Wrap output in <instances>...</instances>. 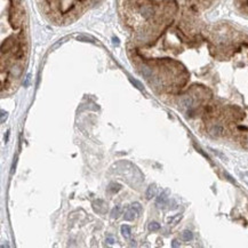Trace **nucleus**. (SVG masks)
I'll return each mask as SVG.
<instances>
[{
    "mask_svg": "<svg viewBox=\"0 0 248 248\" xmlns=\"http://www.w3.org/2000/svg\"><path fill=\"white\" fill-rule=\"evenodd\" d=\"M182 239H183L184 241H190V240H192V239H193L192 232L189 231V230H185V231L182 233Z\"/></svg>",
    "mask_w": 248,
    "mask_h": 248,
    "instance_id": "6",
    "label": "nucleus"
},
{
    "mask_svg": "<svg viewBox=\"0 0 248 248\" xmlns=\"http://www.w3.org/2000/svg\"><path fill=\"white\" fill-rule=\"evenodd\" d=\"M208 133L214 137H218L225 134V128L221 124H213L208 127Z\"/></svg>",
    "mask_w": 248,
    "mask_h": 248,
    "instance_id": "1",
    "label": "nucleus"
},
{
    "mask_svg": "<svg viewBox=\"0 0 248 248\" xmlns=\"http://www.w3.org/2000/svg\"><path fill=\"white\" fill-rule=\"evenodd\" d=\"M159 229H160V224L157 223V222H151L149 224V230L150 231H158Z\"/></svg>",
    "mask_w": 248,
    "mask_h": 248,
    "instance_id": "10",
    "label": "nucleus"
},
{
    "mask_svg": "<svg viewBox=\"0 0 248 248\" xmlns=\"http://www.w3.org/2000/svg\"><path fill=\"white\" fill-rule=\"evenodd\" d=\"M131 82H132V84H133V85H135L136 86V88H138V89H143V87H142V85H141V84H139V82H138V81H137V80H133V79H131Z\"/></svg>",
    "mask_w": 248,
    "mask_h": 248,
    "instance_id": "12",
    "label": "nucleus"
},
{
    "mask_svg": "<svg viewBox=\"0 0 248 248\" xmlns=\"http://www.w3.org/2000/svg\"><path fill=\"white\" fill-rule=\"evenodd\" d=\"M141 73H142L145 78H148V79H150V78L152 77V71L149 68H146V67H143V68L141 69Z\"/></svg>",
    "mask_w": 248,
    "mask_h": 248,
    "instance_id": "8",
    "label": "nucleus"
},
{
    "mask_svg": "<svg viewBox=\"0 0 248 248\" xmlns=\"http://www.w3.org/2000/svg\"><path fill=\"white\" fill-rule=\"evenodd\" d=\"M132 208H134L136 212L138 213V214H141V212H142V207H141V205L138 203H134L132 205Z\"/></svg>",
    "mask_w": 248,
    "mask_h": 248,
    "instance_id": "11",
    "label": "nucleus"
},
{
    "mask_svg": "<svg viewBox=\"0 0 248 248\" xmlns=\"http://www.w3.org/2000/svg\"><path fill=\"white\" fill-rule=\"evenodd\" d=\"M121 233L125 238H129L132 234V229L128 225H122L121 226Z\"/></svg>",
    "mask_w": 248,
    "mask_h": 248,
    "instance_id": "5",
    "label": "nucleus"
},
{
    "mask_svg": "<svg viewBox=\"0 0 248 248\" xmlns=\"http://www.w3.org/2000/svg\"><path fill=\"white\" fill-rule=\"evenodd\" d=\"M168 203V197L166 194V192H162L161 194H159L157 198V205H159L160 207H164Z\"/></svg>",
    "mask_w": 248,
    "mask_h": 248,
    "instance_id": "4",
    "label": "nucleus"
},
{
    "mask_svg": "<svg viewBox=\"0 0 248 248\" xmlns=\"http://www.w3.org/2000/svg\"><path fill=\"white\" fill-rule=\"evenodd\" d=\"M156 194V186L155 185H150L146 190V198L148 199H151L152 197H155Z\"/></svg>",
    "mask_w": 248,
    "mask_h": 248,
    "instance_id": "7",
    "label": "nucleus"
},
{
    "mask_svg": "<svg viewBox=\"0 0 248 248\" xmlns=\"http://www.w3.org/2000/svg\"><path fill=\"white\" fill-rule=\"evenodd\" d=\"M172 246H173V247H180V243H179V240H174V241H173V244H172Z\"/></svg>",
    "mask_w": 248,
    "mask_h": 248,
    "instance_id": "14",
    "label": "nucleus"
},
{
    "mask_svg": "<svg viewBox=\"0 0 248 248\" xmlns=\"http://www.w3.org/2000/svg\"><path fill=\"white\" fill-rule=\"evenodd\" d=\"M137 214H138V213L136 212L134 208H129V209H127V210H126V213H125L124 217H125V220H126V221H133V220L136 217V215H137Z\"/></svg>",
    "mask_w": 248,
    "mask_h": 248,
    "instance_id": "3",
    "label": "nucleus"
},
{
    "mask_svg": "<svg viewBox=\"0 0 248 248\" xmlns=\"http://www.w3.org/2000/svg\"><path fill=\"white\" fill-rule=\"evenodd\" d=\"M119 215H120V207H119V206H115L112 210H111V217H112V218H117Z\"/></svg>",
    "mask_w": 248,
    "mask_h": 248,
    "instance_id": "9",
    "label": "nucleus"
},
{
    "mask_svg": "<svg viewBox=\"0 0 248 248\" xmlns=\"http://www.w3.org/2000/svg\"><path fill=\"white\" fill-rule=\"evenodd\" d=\"M245 146H246V148H247V149H248V142H246V144H245Z\"/></svg>",
    "mask_w": 248,
    "mask_h": 248,
    "instance_id": "15",
    "label": "nucleus"
},
{
    "mask_svg": "<svg viewBox=\"0 0 248 248\" xmlns=\"http://www.w3.org/2000/svg\"><path fill=\"white\" fill-rule=\"evenodd\" d=\"M180 104H181V106L184 108V109H190V108H192V105H193V98H192L191 96H189V95L183 96L180 100Z\"/></svg>",
    "mask_w": 248,
    "mask_h": 248,
    "instance_id": "2",
    "label": "nucleus"
},
{
    "mask_svg": "<svg viewBox=\"0 0 248 248\" xmlns=\"http://www.w3.org/2000/svg\"><path fill=\"white\" fill-rule=\"evenodd\" d=\"M106 243L110 244V245H112V244L115 243V239H114L113 237H111V236H108V237H106Z\"/></svg>",
    "mask_w": 248,
    "mask_h": 248,
    "instance_id": "13",
    "label": "nucleus"
}]
</instances>
